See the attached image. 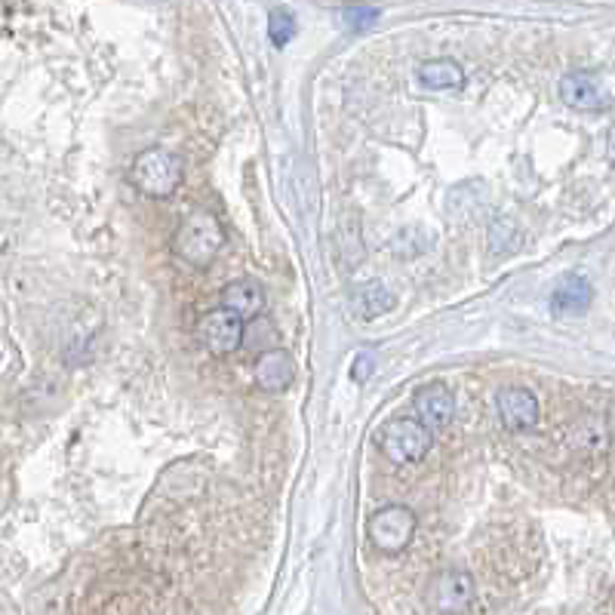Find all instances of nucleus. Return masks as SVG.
<instances>
[{
  "label": "nucleus",
  "instance_id": "1",
  "mask_svg": "<svg viewBox=\"0 0 615 615\" xmlns=\"http://www.w3.org/2000/svg\"><path fill=\"white\" fill-rule=\"evenodd\" d=\"M225 250V225L216 213L210 210H194L182 219L176 237H173V253L179 262H185L194 271H207L219 253Z\"/></svg>",
  "mask_w": 615,
  "mask_h": 615
},
{
  "label": "nucleus",
  "instance_id": "2",
  "mask_svg": "<svg viewBox=\"0 0 615 615\" xmlns=\"http://www.w3.org/2000/svg\"><path fill=\"white\" fill-rule=\"evenodd\" d=\"M185 179V160L170 148H145L130 163V182L139 194L151 200H167L179 191Z\"/></svg>",
  "mask_w": 615,
  "mask_h": 615
},
{
  "label": "nucleus",
  "instance_id": "3",
  "mask_svg": "<svg viewBox=\"0 0 615 615\" xmlns=\"http://www.w3.org/2000/svg\"><path fill=\"white\" fill-rule=\"evenodd\" d=\"M376 449L391 462V465H419L434 446V434L416 422V419H406V416H397V419H388L379 425L376 431Z\"/></svg>",
  "mask_w": 615,
  "mask_h": 615
},
{
  "label": "nucleus",
  "instance_id": "4",
  "mask_svg": "<svg viewBox=\"0 0 615 615\" xmlns=\"http://www.w3.org/2000/svg\"><path fill=\"white\" fill-rule=\"evenodd\" d=\"M416 529H419V517L409 511L406 505H382L379 511H373L366 523L369 532V542L379 554H403L409 548V542L416 539Z\"/></svg>",
  "mask_w": 615,
  "mask_h": 615
},
{
  "label": "nucleus",
  "instance_id": "5",
  "mask_svg": "<svg viewBox=\"0 0 615 615\" xmlns=\"http://www.w3.org/2000/svg\"><path fill=\"white\" fill-rule=\"evenodd\" d=\"M477 585L468 569H440L425 588V600L437 615H465L474 603Z\"/></svg>",
  "mask_w": 615,
  "mask_h": 615
},
{
  "label": "nucleus",
  "instance_id": "6",
  "mask_svg": "<svg viewBox=\"0 0 615 615\" xmlns=\"http://www.w3.org/2000/svg\"><path fill=\"white\" fill-rule=\"evenodd\" d=\"M197 339L216 357H231L243 345V323L225 308H213L197 320Z\"/></svg>",
  "mask_w": 615,
  "mask_h": 615
},
{
  "label": "nucleus",
  "instance_id": "7",
  "mask_svg": "<svg viewBox=\"0 0 615 615\" xmlns=\"http://www.w3.org/2000/svg\"><path fill=\"white\" fill-rule=\"evenodd\" d=\"M496 409H499L502 425L508 431H514V434L532 431V428L539 425V419H542V409H539L536 394L526 391V388H517V385L502 388L496 394Z\"/></svg>",
  "mask_w": 615,
  "mask_h": 615
},
{
  "label": "nucleus",
  "instance_id": "8",
  "mask_svg": "<svg viewBox=\"0 0 615 615\" xmlns=\"http://www.w3.org/2000/svg\"><path fill=\"white\" fill-rule=\"evenodd\" d=\"M416 406V422H422L431 434L443 431L449 422L456 419V397L443 382H428L413 394Z\"/></svg>",
  "mask_w": 615,
  "mask_h": 615
},
{
  "label": "nucleus",
  "instance_id": "9",
  "mask_svg": "<svg viewBox=\"0 0 615 615\" xmlns=\"http://www.w3.org/2000/svg\"><path fill=\"white\" fill-rule=\"evenodd\" d=\"M253 382L265 394H283L296 382V360L286 348H268L253 363Z\"/></svg>",
  "mask_w": 615,
  "mask_h": 615
},
{
  "label": "nucleus",
  "instance_id": "10",
  "mask_svg": "<svg viewBox=\"0 0 615 615\" xmlns=\"http://www.w3.org/2000/svg\"><path fill=\"white\" fill-rule=\"evenodd\" d=\"M560 102L572 111H603L609 102H606V93L600 87V80L591 74V71H569L560 77Z\"/></svg>",
  "mask_w": 615,
  "mask_h": 615
},
{
  "label": "nucleus",
  "instance_id": "11",
  "mask_svg": "<svg viewBox=\"0 0 615 615\" xmlns=\"http://www.w3.org/2000/svg\"><path fill=\"white\" fill-rule=\"evenodd\" d=\"M265 305H268L265 286L259 280H253V277H240V280H231L222 290V305L219 308H225L240 323H246V320L262 317Z\"/></svg>",
  "mask_w": 615,
  "mask_h": 615
},
{
  "label": "nucleus",
  "instance_id": "12",
  "mask_svg": "<svg viewBox=\"0 0 615 615\" xmlns=\"http://www.w3.org/2000/svg\"><path fill=\"white\" fill-rule=\"evenodd\" d=\"M594 302V290L591 283L582 274H572L566 277L557 290L551 293V311L554 317H579L591 308Z\"/></svg>",
  "mask_w": 615,
  "mask_h": 615
},
{
  "label": "nucleus",
  "instance_id": "13",
  "mask_svg": "<svg viewBox=\"0 0 615 615\" xmlns=\"http://www.w3.org/2000/svg\"><path fill=\"white\" fill-rule=\"evenodd\" d=\"M422 87L428 90H462L465 87V71L456 59H425L419 68H416Z\"/></svg>",
  "mask_w": 615,
  "mask_h": 615
},
{
  "label": "nucleus",
  "instance_id": "14",
  "mask_svg": "<svg viewBox=\"0 0 615 615\" xmlns=\"http://www.w3.org/2000/svg\"><path fill=\"white\" fill-rule=\"evenodd\" d=\"M357 317L369 320V317H379V314H388L394 308V293L388 290V286L382 280H373V283H363L360 290L354 293L351 299Z\"/></svg>",
  "mask_w": 615,
  "mask_h": 615
},
{
  "label": "nucleus",
  "instance_id": "15",
  "mask_svg": "<svg viewBox=\"0 0 615 615\" xmlns=\"http://www.w3.org/2000/svg\"><path fill=\"white\" fill-rule=\"evenodd\" d=\"M296 31H299V22H296V16L290 10H286V7L271 10V16H268V37H271L274 47H286L296 37Z\"/></svg>",
  "mask_w": 615,
  "mask_h": 615
},
{
  "label": "nucleus",
  "instance_id": "16",
  "mask_svg": "<svg viewBox=\"0 0 615 615\" xmlns=\"http://www.w3.org/2000/svg\"><path fill=\"white\" fill-rule=\"evenodd\" d=\"M376 10H357V7H351V10H345V19L348 22H354V28H366V25H373L376 22Z\"/></svg>",
  "mask_w": 615,
  "mask_h": 615
},
{
  "label": "nucleus",
  "instance_id": "17",
  "mask_svg": "<svg viewBox=\"0 0 615 615\" xmlns=\"http://www.w3.org/2000/svg\"><path fill=\"white\" fill-rule=\"evenodd\" d=\"M369 373H373V354H360L357 357V363H354V382H366L369 379Z\"/></svg>",
  "mask_w": 615,
  "mask_h": 615
}]
</instances>
